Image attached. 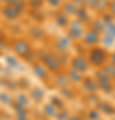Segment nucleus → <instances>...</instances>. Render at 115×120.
<instances>
[{
    "mask_svg": "<svg viewBox=\"0 0 115 120\" xmlns=\"http://www.w3.org/2000/svg\"><path fill=\"white\" fill-rule=\"evenodd\" d=\"M11 48L20 57H24V56H27L31 52L30 44L27 43L26 40H23V39H15L12 43H11Z\"/></svg>",
    "mask_w": 115,
    "mask_h": 120,
    "instance_id": "nucleus-1",
    "label": "nucleus"
},
{
    "mask_svg": "<svg viewBox=\"0 0 115 120\" xmlns=\"http://www.w3.org/2000/svg\"><path fill=\"white\" fill-rule=\"evenodd\" d=\"M40 59H42V63L44 64V67L47 69H50L52 72H59L60 63L56 56L51 55V53H43Z\"/></svg>",
    "mask_w": 115,
    "mask_h": 120,
    "instance_id": "nucleus-2",
    "label": "nucleus"
},
{
    "mask_svg": "<svg viewBox=\"0 0 115 120\" xmlns=\"http://www.w3.org/2000/svg\"><path fill=\"white\" fill-rule=\"evenodd\" d=\"M104 53H103L102 49H98V48H95V49H92V51L90 52L88 55V59L92 63V64L98 65V64H102L103 61H104Z\"/></svg>",
    "mask_w": 115,
    "mask_h": 120,
    "instance_id": "nucleus-3",
    "label": "nucleus"
},
{
    "mask_svg": "<svg viewBox=\"0 0 115 120\" xmlns=\"http://www.w3.org/2000/svg\"><path fill=\"white\" fill-rule=\"evenodd\" d=\"M1 15L7 19V20H16L17 17H19V13L15 11L11 4H5L3 8H1Z\"/></svg>",
    "mask_w": 115,
    "mask_h": 120,
    "instance_id": "nucleus-4",
    "label": "nucleus"
},
{
    "mask_svg": "<svg viewBox=\"0 0 115 120\" xmlns=\"http://www.w3.org/2000/svg\"><path fill=\"white\" fill-rule=\"evenodd\" d=\"M71 65H72L74 69H76V71H79V72L87 69V61H86V59L84 57H82V56L74 57L72 61H71Z\"/></svg>",
    "mask_w": 115,
    "mask_h": 120,
    "instance_id": "nucleus-5",
    "label": "nucleus"
},
{
    "mask_svg": "<svg viewBox=\"0 0 115 120\" xmlns=\"http://www.w3.org/2000/svg\"><path fill=\"white\" fill-rule=\"evenodd\" d=\"M32 71H34L35 75H36V76H39V77H46V75H47L44 64H34Z\"/></svg>",
    "mask_w": 115,
    "mask_h": 120,
    "instance_id": "nucleus-6",
    "label": "nucleus"
},
{
    "mask_svg": "<svg viewBox=\"0 0 115 120\" xmlns=\"http://www.w3.org/2000/svg\"><path fill=\"white\" fill-rule=\"evenodd\" d=\"M78 24H75L74 23L72 26L70 27V30H68V35H70V38H72V39H79L80 38V28L79 27H76Z\"/></svg>",
    "mask_w": 115,
    "mask_h": 120,
    "instance_id": "nucleus-7",
    "label": "nucleus"
},
{
    "mask_svg": "<svg viewBox=\"0 0 115 120\" xmlns=\"http://www.w3.org/2000/svg\"><path fill=\"white\" fill-rule=\"evenodd\" d=\"M11 5L15 8V11H16L19 15H20L21 12H24V9H26V3H24V0H15Z\"/></svg>",
    "mask_w": 115,
    "mask_h": 120,
    "instance_id": "nucleus-8",
    "label": "nucleus"
},
{
    "mask_svg": "<svg viewBox=\"0 0 115 120\" xmlns=\"http://www.w3.org/2000/svg\"><path fill=\"white\" fill-rule=\"evenodd\" d=\"M96 40H98V34L95 31H90L88 34L86 35L84 43L86 44H94V43H96Z\"/></svg>",
    "mask_w": 115,
    "mask_h": 120,
    "instance_id": "nucleus-9",
    "label": "nucleus"
},
{
    "mask_svg": "<svg viewBox=\"0 0 115 120\" xmlns=\"http://www.w3.org/2000/svg\"><path fill=\"white\" fill-rule=\"evenodd\" d=\"M55 20H56V23H58L60 27H64L66 24H67V19H66V16L62 15V13H58V15H56Z\"/></svg>",
    "mask_w": 115,
    "mask_h": 120,
    "instance_id": "nucleus-10",
    "label": "nucleus"
},
{
    "mask_svg": "<svg viewBox=\"0 0 115 120\" xmlns=\"http://www.w3.org/2000/svg\"><path fill=\"white\" fill-rule=\"evenodd\" d=\"M67 44H68V40H67V39H64V38H62V39H59V40H58L56 47L59 48L60 51H63V49H66V48H67Z\"/></svg>",
    "mask_w": 115,
    "mask_h": 120,
    "instance_id": "nucleus-11",
    "label": "nucleus"
},
{
    "mask_svg": "<svg viewBox=\"0 0 115 120\" xmlns=\"http://www.w3.org/2000/svg\"><path fill=\"white\" fill-rule=\"evenodd\" d=\"M0 101H3L4 104H11V98H9V95L5 94V92L0 94Z\"/></svg>",
    "mask_w": 115,
    "mask_h": 120,
    "instance_id": "nucleus-12",
    "label": "nucleus"
},
{
    "mask_svg": "<svg viewBox=\"0 0 115 120\" xmlns=\"http://www.w3.org/2000/svg\"><path fill=\"white\" fill-rule=\"evenodd\" d=\"M28 4H30L31 8H39L43 4V0H30Z\"/></svg>",
    "mask_w": 115,
    "mask_h": 120,
    "instance_id": "nucleus-13",
    "label": "nucleus"
},
{
    "mask_svg": "<svg viewBox=\"0 0 115 120\" xmlns=\"http://www.w3.org/2000/svg\"><path fill=\"white\" fill-rule=\"evenodd\" d=\"M31 34L35 35V38H40V36H42V30L38 28V27H34V28L31 30Z\"/></svg>",
    "mask_w": 115,
    "mask_h": 120,
    "instance_id": "nucleus-14",
    "label": "nucleus"
},
{
    "mask_svg": "<svg viewBox=\"0 0 115 120\" xmlns=\"http://www.w3.org/2000/svg\"><path fill=\"white\" fill-rule=\"evenodd\" d=\"M70 76L72 77V80H79V71L72 69V71L70 72Z\"/></svg>",
    "mask_w": 115,
    "mask_h": 120,
    "instance_id": "nucleus-15",
    "label": "nucleus"
},
{
    "mask_svg": "<svg viewBox=\"0 0 115 120\" xmlns=\"http://www.w3.org/2000/svg\"><path fill=\"white\" fill-rule=\"evenodd\" d=\"M5 60H7V63H8V64L11 65V67H16V65H17V61H16L15 59H13V57L11 59V56H8V57H5Z\"/></svg>",
    "mask_w": 115,
    "mask_h": 120,
    "instance_id": "nucleus-16",
    "label": "nucleus"
},
{
    "mask_svg": "<svg viewBox=\"0 0 115 120\" xmlns=\"http://www.w3.org/2000/svg\"><path fill=\"white\" fill-rule=\"evenodd\" d=\"M63 9L66 11V12H70V11H74V5L71 4V3H67V4L63 7Z\"/></svg>",
    "mask_w": 115,
    "mask_h": 120,
    "instance_id": "nucleus-17",
    "label": "nucleus"
},
{
    "mask_svg": "<svg viewBox=\"0 0 115 120\" xmlns=\"http://www.w3.org/2000/svg\"><path fill=\"white\" fill-rule=\"evenodd\" d=\"M47 3L50 5H52V7H56V5L60 3V0H47Z\"/></svg>",
    "mask_w": 115,
    "mask_h": 120,
    "instance_id": "nucleus-18",
    "label": "nucleus"
},
{
    "mask_svg": "<svg viewBox=\"0 0 115 120\" xmlns=\"http://www.w3.org/2000/svg\"><path fill=\"white\" fill-rule=\"evenodd\" d=\"M5 48H7V44L4 43V40H1L0 41V49H5Z\"/></svg>",
    "mask_w": 115,
    "mask_h": 120,
    "instance_id": "nucleus-19",
    "label": "nucleus"
},
{
    "mask_svg": "<svg viewBox=\"0 0 115 120\" xmlns=\"http://www.w3.org/2000/svg\"><path fill=\"white\" fill-rule=\"evenodd\" d=\"M111 11H112V13L115 15V0L111 3Z\"/></svg>",
    "mask_w": 115,
    "mask_h": 120,
    "instance_id": "nucleus-20",
    "label": "nucleus"
},
{
    "mask_svg": "<svg viewBox=\"0 0 115 120\" xmlns=\"http://www.w3.org/2000/svg\"><path fill=\"white\" fill-rule=\"evenodd\" d=\"M1 1H3L4 4H12V3L15 1V0H1Z\"/></svg>",
    "mask_w": 115,
    "mask_h": 120,
    "instance_id": "nucleus-21",
    "label": "nucleus"
},
{
    "mask_svg": "<svg viewBox=\"0 0 115 120\" xmlns=\"http://www.w3.org/2000/svg\"><path fill=\"white\" fill-rule=\"evenodd\" d=\"M1 40H4V32L0 30V41H1Z\"/></svg>",
    "mask_w": 115,
    "mask_h": 120,
    "instance_id": "nucleus-22",
    "label": "nucleus"
},
{
    "mask_svg": "<svg viewBox=\"0 0 115 120\" xmlns=\"http://www.w3.org/2000/svg\"><path fill=\"white\" fill-rule=\"evenodd\" d=\"M1 84H3V80H1V79H0V86H1Z\"/></svg>",
    "mask_w": 115,
    "mask_h": 120,
    "instance_id": "nucleus-23",
    "label": "nucleus"
}]
</instances>
